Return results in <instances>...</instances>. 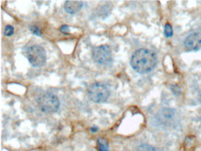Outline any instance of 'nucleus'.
I'll return each mask as SVG.
<instances>
[{"mask_svg": "<svg viewBox=\"0 0 201 151\" xmlns=\"http://www.w3.org/2000/svg\"><path fill=\"white\" fill-rule=\"evenodd\" d=\"M26 57L29 62L35 67L44 66L47 60L46 50L38 45H33L28 47L26 52Z\"/></svg>", "mask_w": 201, "mask_h": 151, "instance_id": "20e7f679", "label": "nucleus"}, {"mask_svg": "<svg viewBox=\"0 0 201 151\" xmlns=\"http://www.w3.org/2000/svg\"><path fill=\"white\" fill-rule=\"evenodd\" d=\"M60 32L61 33H64V34H68L70 32V28L68 25H62L60 27Z\"/></svg>", "mask_w": 201, "mask_h": 151, "instance_id": "4468645a", "label": "nucleus"}, {"mask_svg": "<svg viewBox=\"0 0 201 151\" xmlns=\"http://www.w3.org/2000/svg\"><path fill=\"white\" fill-rule=\"evenodd\" d=\"M38 107L40 110L45 113H53L58 109L59 100L55 95L46 93L38 99Z\"/></svg>", "mask_w": 201, "mask_h": 151, "instance_id": "423d86ee", "label": "nucleus"}, {"mask_svg": "<svg viewBox=\"0 0 201 151\" xmlns=\"http://www.w3.org/2000/svg\"><path fill=\"white\" fill-rule=\"evenodd\" d=\"M30 30L32 32L33 35H41V31H40V28L38 26H31Z\"/></svg>", "mask_w": 201, "mask_h": 151, "instance_id": "ddd939ff", "label": "nucleus"}, {"mask_svg": "<svg viewBox=\"0 0 201 151\" xmlns=\"http://www.w3.org/2000/svg\"><path fill=\"white\" fill-rule=\"evenodd\" d=\"M157 57L149 49L141 48L132 54L131 58V66L139 73L150 72L157 65Z\"/></svg>", "mask_w": 201, "mask_h": 151, "instance_id": "f257e3e1", "label": "nucleus"}, {"mask_svg": "<svg viewBox=\"0 0 201 151\" xmlns=\"http://www.w3.org/2000/svg\"><path fill=\"white\" fill-rule=\"evenodd\" d=\"M184 46L188 50L196 51L201 49V35L194 33L188 35L184 40Z\"/></svg>", "mask_w": 201, "mask_h": 151, "instance_id": "0eeeda50", "label": "nucleus"}, {"mask_svg": "<svg viewBox=\"0 0 201 151\" xmlns=\"http://www.w3.org/2000/svg\"><path fill=\"white\" fill-rule=\"evenodd\" d=\"M164 33H165V35L167 37H171L173 34V28L171 26V24L167 23L165 25V28H164Z\"/></svg>", "mask_w": 201, "mask_h": 151, "instance_id": "9b49d317", "label": "nucleus"}, {"mask_svg": "<svg viewBox=\"0 0 201 151\" xmlns=\"http://www.w3.org/2000/svg\"><path fill=\"white\" fill-rule=\"evenodd\" d=\"M177 119V111L173 109H163L159 110L153 120V124L157 127L169 128L173 126Z\"/></svg>", "mask_w": 201, "mask_h": 151, "instance_id": "f03ea898", "label": "nucleus"}, {"mask_svg": "<svg viewBox=\"0 0 201 151\" xmlns=\"http://www.w3.org/2000/svg\"><path fill=\"white\" fill-rule=\"evenodd\" d=\"M137 151H156V149L150 145L143 144V145H140L137 147Z\"/></svg>", "mask_w": 201, "mask_h": 151, "instance_id": "9d476101", "label": "nucleus"}, {"mask_svg": "<svg viewBox=\"0 0 201 151\" xmlns=\"http://www.w3.org/2000/svg\"><path fill=\"white\" fill-rule=\"evenodd\" d=\"M87 95L93 102L102 103L109 98L110 92L104 84L100 83H94L88 86Z\"/></svg>", "mask_w": 201, "mask_h": 151, "instance_id": "39448f33", "label": "nucleus"}, {"mask_svg": "<svg viewBox=\"0 0 201 151\" xmlns=\"http://www.w3.org/2000/svg\"><path fill=\"white\" fill-rule=\"evenodd\" d=\"M4 34H5V35H7V36L12 35L14 34V28H13L12 26H10V25L6 26L5 30H4Z\"/></svg>", "mask_w": 201, "mask_h": 151, "instance_id": "f8f14e48", "label": "nucleus"}, {"mask_svg": "<svg viewBox=\"0 0 201 151\" xmlns=\"http://www.w3.org/2000/svg\"><path fill=\"white\" fill-rule=\"evenodd\" d=\"M83 8V2L82 1H71V0H68L66 1L64 4V9L65 10L70 13V14H74L77 13L78 11L81 10V9Z\"/></svg>", "mask_w": 201, "mask_h": 151, "instance_id": "6e6552de", "label": "nucleus"}, {"mask_svg": "<svg viewBox=\"0 0 201 151\" xmlns=\"http://www.w3.org/2000/svg\"><path fill=\"white\" fill-rule=\"evenodd\" d=\"M93 59L95 61L103 66H109L113 61V54L110 47L107 45H101L95 46L92 52Z\"/></svg>", "mask_w": 201, "mask_h": 151, "instance_id": "7ed1b4c3", "label": "nucleus"}, {"mask_svg": "<svg viewBox=\"0 0 201 151\" xmlns=\"http://www.w3.org/2000/svg\"><path fill=\"white\" fill-rule=\"evenodd\" d=\"M97 146L99 148V151H109V145L108 142L105 139H98L97 140Z\"/></svg>", "mask_w": 201, "mask_h": 151, "instance_id": "1a4fd4ad", "label": "nucleus"}]
</instances>
